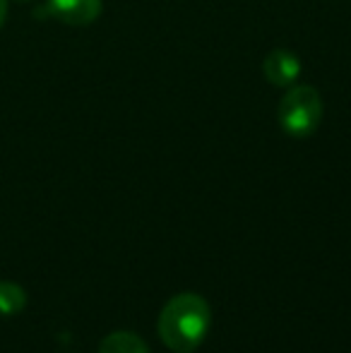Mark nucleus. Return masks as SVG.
<instances>
[{
  "instance_id": "obj_1",
  "label": "nucleus",
  "mask_w": 351,
  "mask_h": 353,
  "mask_svg": "<svg viewBox=\"0 0 351 353\" xmlns=\"http://www.w3.org/2000/svg\"><path fill=\"white\" fill-rule=\"evenodd\" d=\"M212 325V310L197 293H178L159 312V339L176 353H190L205 341Z\"/></svg>"
},
{
  "instance_id": "obj_2",
  "label": "nucleus",
  "mask_w": 351,
  "mask_h": 353,
  "mask_svg": "<svg viewBox=\"0 0 351 353\" xmlns=\"http://www.w3.org/2000/svg\"><path fill=\"white\" fill-rule=\"evenodd\" d=\"M277 121L286 135L305 140L320 128L323 121V99L315 87L296 84L284 94L277 108Z\"/></svg>"
},
{
  "instance_id": "obj_3",
  "label": "nucleus",
  "mask_w": 351,
  "mask_h": 353,
  "mask_svg": "<svg viewBox=\"0 0 351 353\" xmlns=\"http://www.w3.org/2000/svg\"><path fill=\"white\" fill-rule=\"evenodd\" d=\"M46 12L63 24L87 27L101 14V0H48Z\"/></svg>"
},
{
  "instance_id": "obj_4",
  "label": "nucleus",
  "mask_w": 351,
  "mask_h": 353,
  "mask_svg": "<svg viewBox=\"0 0 351 353\" xmlns=\"http://www.w3.org/2000/svg\"><path fill=\"white\" fill-rule=\"evenodd\" d=\"M263 72L267 82L274 87H294L296 79L301 77V58L286 48H277L265 56Z\"/></svg>"
},
{
  "instance_id": "obj_5",
  "label": "nucleus",
  "mask_w": 351,
  "mask_h": 353,
  "mask_svg": "<svg viewBox=\"0 0 351 353\" xmlns=\"http://www.w3.org/2000/svg\"><path fill=\"white\" fill-rule=\"evenodd\" d=\"M99 353H152L135 332H111L99 344Z\"/></svg>"
},
{
  "instance_id": "obj_6",
  "label": "nucleus",
  "mask_w": 351,
  "mask_h": 353,
  "mask_svg": "<svg viewBox=\"0 0 351 353\" xmlns=\"http://www.w3.org/2000/svg\"><path fill=\"white\" fill-rule=\"evenodd\" d=\"M27 305V293L19 283L0 281V315H17Z\"/></svg>"
},
{
  "instance_id": "obj_7",
  "label": "nucleus",
  "mask_w": 351,
  "mask_h": 353,
  "mask_svg": "<svg viewBox=\"0 0 351 353\" xmlns=\"http://www.w3.org/2000/svg\"><path fill=\"white\" fill-rule=\"evenodd\" d=\"M5 17H8V0H0V27L5 24Z\"/></svg>"
},
{
  "instance_id": "obj_8",
  "label": "nucleus",
  "mask_w": 351,
  "mask_h": 353,
  "mask_svg": "<svg viewBox=\"0 0 351 353\" xmlns=\"http://www.w3.org/2000/svg\"><path fill=\"white\" fill-rule=\"evenodd\" d=\"M17 3H29V0H17Z\"/></svg>"
}]
</instances>
